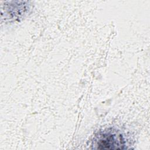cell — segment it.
I'll use <instances>...</instances> for the list:
<instances>
[{"label": "cell", "mask_w": 150, "mask_h": 150, "mask_svg": "<svg viewBox=\"0 0 150 150\" xmlns=\"http://www.w3.org/2000/svg\"><path fill=\"white\" fill-rule=\"evenodd\" d=\"M96 145L98 149H122L124 140L118 132L107 130L99 135Z\"/></svg>", "instance_id": "cell-1"}]
</instances>
